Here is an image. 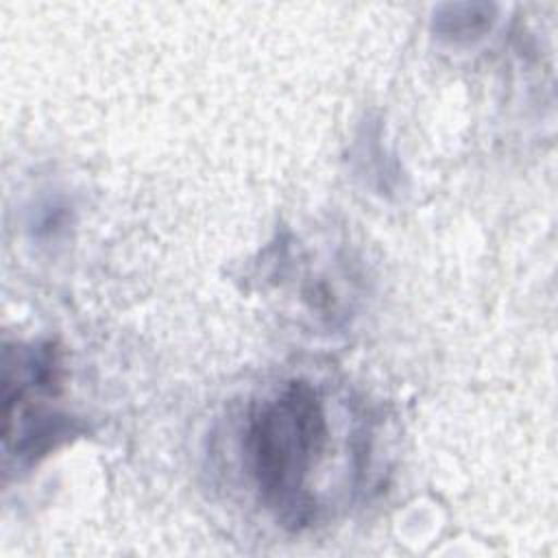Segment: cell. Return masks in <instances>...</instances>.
<instances>
[{
    "instance_id": "3957f363",
    "label": "cell",
    "mask_w": 558,
    "mask_h": 558,
    "mask_svg": "<svg viewBox=\"0 0 558 558\" xmlns=\"http://www.w3.org/2000/svg\"><path fill=\"white\" fill-rule=\"evenodd\" d=\"M495 20V7L484 2L442 4L434 13V31L451 41H469L482 37Z\"/></svg>"
},
{
    "instance_id": "6da1fadb",
    "label": "cell",
    "mask_w": 558,
    "mask_h": 558,
    "mask_svg": "<svg viewBox=\"0 0 558 558\" xmlns=\"http://www.w3.org/2000/svg\"><path fill=\"white\" fill-rule=\"evenodd\" d=\"M327 432L323 399L305 379H290L251 408V473L259 497L286 527L299 530L316 514L310 475L323 458Z\"/></svg>"
},
{
    "instance_id": "7a4b0ae2",
    "label": "cell",
    "mask_w": 558,
    "mask_h": 558,
    "mask_svg": "<svg viewBox=\"0 0 558 558\" xmlns=\"http://www.w3.org/2000/svg\"><path fill=\"white\" fill-rule=\"evenodd\" d=\"M59 355L52 344L4 349L2 399H4V453L20 464H33L74 429L68 416L50 412L44 403L59 388Z\"/></svg>"
}]
</instances>
